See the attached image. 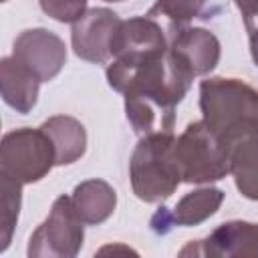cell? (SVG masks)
<instances>
[{"label":"cell","mask_w":258,"mask_h":258,"mask_svg":"<svg viewBox=\"0 0 258 258\" xmlns=\"http://www.w3.org/2000/svg\"><path fill=\"white\" fill-rule=\"evenodd\" d=\"M40 127L50 135L54 143L56 165L73 163L85 153L87 135H85V127L77 119L67 117V115H56L44 121Z\"/></svg>","instance_id":"13"},{"label":"cell","mask_w":258,"mask_h":258,"mask_svg":"<svg viewBox=\"0 0 258 258\" xmlns=\"http://www.w3.org/2000/svg\"><path fill=\"white\" fill-rule=\"evenodd\" d=\"M12 56L40 83H44L60 73L67 60V48L54 32L32 28L18 34V38L14 40Z\"/></svg>","instance_id":"6"},{"label":"cell","mask_w":258,"mask_h":258,"mask_svg":"<svg viewBox=\"0 0 258 258\" xmlns=\"http://www.w3.org/2000/svg\"><path fill=\"white\" fill-rule=\"evenodd\" d=\"M0 87L6 105L18 113H28L36 105L40 81L20 62H16L14 56H6L0 64Z\"/></svg>","instance_id":"11"},{"label":"cell","mask_w":258,"mask_h":258,"mask_svg":"<svg viewBox=\"0 0 258 258\" xmlns=\"http://www.w3.org/2000/svg\"><path fill=\"white\" fill-rule=\"evenodd\" d=\"M83 224L73 200L56 198L48 218L30 236L28 256H77L83 246Z\"/></svg>","instance_id":"5"},{"label":"cell","mask_w":258,"mask_h":258,"mask_svg":"<svg viewBox=\"0 0 258 258\" xmlns=\"http://www.w3.org/2000/svg\"><path fill=\"white\" fill-rule=\"evenodd\" d=\"M40 8L58 22H77L87 8V0H40Z\"/></svg>","instance_id":"17"},{"label":"cell","mask_w":258,"mask_h":258,"mask_svg":"<svg viewBox=\"0 0 258 258\" xmlns=\"http://www.w3.org/2000/svg\"><path fill=\"white\" fill-rule=\"evenodd\" d=\"M2 2H6V0H2Z\"/></svg>","instance_id":"20"},{"label":"cell","mask_w":258,"mask_h":258,"mask_svg":"<svg viewBox=\"0 0 258 258\" xmlns=\"http://www.w3.org/2000/svg\"><path fill=\"white\" fill-rule=\"evenodd\" d=\"M230 173L242 196L258 200V135L246 137L232 147Z\"/></svg>","instance_id":"14"},{"label":"cell","mask_w":258,"mask_h":258,"mask_svg":"<svg viewBox=\"0 0 258 258\" xmlns=\"http://www.w3.org/2000/svg\"><path fill=\"white\" fill-rule=\"evenodd\" d=\"M224 202V191L216 187H202L183 196L173 210L159 208L151 218V230L155 234L169 232L171 226H196L214 216Z\"/></svg>","instance_id":"9"},{"label":"cell","mask_w":258,"mask_h":258,"mask_svg":"<svg viewBox=\"0 0 258 258\" xmlns=\"http://www.w3.org/2000/svg\"><path fill=\"white\" fill-rule=\"evenodd\" d=\"M121 18L107 8H93L73 22L75 54L89 62H107L111 58V42Z\"/></svg>","instance_id":"7"},{"label":"cell","mask_w":258,"mask_h":258,"mask_svg":"<svg viewBox=\"0 0 258 258\" xmlns=\"http://www.w3.org/2000/svg\"><path fill=\"white\" fill-rule=\"evenodd\" d=\"M204 123L232 151V147L258 135V89L240 79L214 77L200 83Z\"/></svg>","instance_id":"1"},{"label":"cell","mask_w":258,"mask_h":258,"mask_svg":"<svg viewBox=\"0 0 258 258\" xmlns=\"http://www.w3.org/2000/svg\"><path fill=\"white\" fill-rule=\"evenodd\" d=\"M181 256H258V224L226 222L220 224L206 240L187 244Z\"/></svg>","instance_id":"8"},{"label":"cell","mask_w":258,"mask_h":258,"mask_svg":"<svg viewBox=\"0 0 258 258\" xmlns=\"http://www.w3.org/2000/svg\"><path fill=\"white\" fill-rule=\"evenodd\" d=\"M105 2H121V0H105Z\"/></svg>","instance_id":"19"},{"label":"cell","mask_w":258,"mask_h":258,"mask_svg":"<svg viewBox=\"0 0 258 258\" xmlns=\"http://www.w3.org/2000/svg\"><path fill=\"white\" fill-rule=\"evenodd\" d=\"M204 4H206V0H157L149 8L147 16L167 18L171 22V30H173V28L185 26L191 18H196L202 12Z\"/></svg>","instance_id":"15"},{"label":"cell","mask_w":258,"mask_h":258,"mask_svg":"<svg viewBox=\"0 0 258 258\" xmlns=\"http://www.w3.org/2000/svg\"><path fill=\"white\" fill-rule=\"evenodd\" d=\"M173 157L181 181L204 183L230 173V149L204 123L196 121L173 143Z\"/></svg>","instance_id":"3"},{"label":"cell","mask_w":258,"mask_h":258,"mask_svg":"<svg viewBox=\"0 0 258 258\" xmlns=\"http://www.w3.org/2000/svg\"><path fill=\"white\" fill-rule=\"evenodd\" d=\"M236 6L242 12V20L250 40V52L258 67V0H236Z\"/></svg>","instance_id":"18"},{"label":"cell","mask_w":258,"mask_h":258,"mask_svg":"<svg viewBox=\"0 0 258 258\" xmlns=\"http://www.w3.org/2000/svg\"><path fill=\"white\" fill-rule=\"evenodd\" d=\"M173 133L143 135L131 155L129 173L133 194L143 202H161L179 185V169L173 157Z\"/></svg>","instance_id":"2"},{"label":"cell","mask_w":258,"mask_h":258,"mask_svg":"<svg viewBox=\"0 0 258 258\" xmlns=\"http://www.w3.org/2000/svg\"><path fill=\"white\" fill-rule=\"evenodd\" d=\"M73 206L79 218L85 224H101L105 222L117 204L115 189L103 179H87L79 183L71 196Z\"/></svg>","instance_id":"12"},{"label":"cell","mask_w":258,"mask_h":258,"mask_svg":"<svg viewBox=\"0 0 258 258\" xmlns=\"http://www.w3.org/2000/svg\"><path fill=\"white\" fill-rule=\"evenodd\" d=\"M169 48L196 77L210 73L220 60V42L206 28H173L169 32Z\"/></svg>","instance_id":"10"},{"label":"cell","mask_w":258,"mask_h":258,"mask_svg":"<svg viewBox=\"0 0 258 258\" xmlns=\"http://www.w3.org/2000/svg\"><path fill=\"white\" fill-rule=\"evenodd\" d=\"M52 165H56L54 143L42 127H22L4 135L0 151V175H6L18 183H32L42 179Z\"/></svg>","instance_id":"4"},{"label":"cell","mask_w":258,"mask_h":258,"mask_svg":"<svg viewBox=\"0 0 258 258\" xmlns=\"http://www.w3.org/2000/svg\"><path fill=\"white\" fill-rule=\"evenodd\" d=\"M2 177V246L0 252H4L10 244V236L14 230V224L18 220L20 210V185L18 181L0 175Z\"/></svg>","instance_id":"16"}]
</instances>
